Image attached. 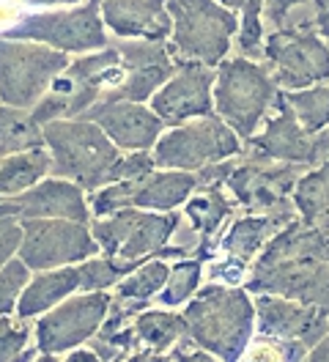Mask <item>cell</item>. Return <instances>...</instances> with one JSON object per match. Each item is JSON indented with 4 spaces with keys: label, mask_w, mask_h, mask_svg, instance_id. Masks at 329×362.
<instances>
[{
    "label": "cell",
    "mask_w": 329,
    "mask_h": 362,
    "mask_svg": "<svg viewBox=\"0 0 329 362\" xmlns=\"http://www.w3.org/2000/svg\"><path fill=\"white\" fill-rule=\"evenodd\" d=\"M250 291L299 299L329 313V236L310 223H285L258 258Z\"/></svg>",
    "instance_id": "cell-1"
},
{
    "label": "cell",
    "mask_w": 329,
    "mask_h": 362,
    "mask_svg": "<svg viewBox=\"0 0 329 362\" xmlns=\"http://www.w3.org/2000/svg\"><path fill=\"white\" fill-rule=\"evenodd\" d=\"M239 135L219 115L212 113L175 124V129L159 135L151 157L156 168L197 173L206 165L239 157Z\"/></svg>",
    "instance_id": "cell-8"
},
{
    "label": "cell",
    "mask_w": 329,
    "mask_h": 362,
    "mask_svg": "<svg viewBox=\"0 0 329 362\" xmlns=\"http://www.w3.org/2000/svg\"><path fill=\"white\" fill-rule=\"evenodd\" d=\"M231 11H241L239 23V49L247 58H261L263 55V3L266 0H219Z\"/></svg>",
    "instance_id": "cell-32"
},
{
    "label": "cell",
    "mask_w": 329,
    "mask_h": 362,
    "mask_svg": "<svg viewBox=\"0 0 329 362\" xmlns=\"http://www.w3.org/2000/svg\"><path fill=\"white\" fill-rule=\"evenodd\" d=\"M294 204L302 211L305 223L329 233V157L321 165H316L313 173L296 181Z\"/></svg>",
    "instance_id": "cell-26"
},
{
    "label": "cell",
    "mask_w": 329,
    "mask_h": 362,
    "mask_svg": "<svg viewBox=\"0 0 329 362\" xmlns=\"http://www.w3.org/2000/svg\"><path fill=\"white\" fill-rule=\"evenodd\" d=\"M178 223L181 217H175L171 211H149V209L127 206L93 220L91 233L105 255L146 261L168 247V242L178 230Z\"/></svg>",
    "instance_id": "cell-10"
},
{
    "label": "cell",
    "mask_w": 329,
    "mask_h": 362,
    "mask_svg": "<svg viewBox=\"0 0 329 362\" xmlns=\"http://www.w3.org/2000/svg\"><path fill=\"white\" fill-rule=\"evenodd\" d=\"M280 99L291 107V113L296 115V121L305 127L310 135H316V132L329 127V86L285 90Z\"/></svg>",
    "instance_id": "cell-30"
},
{
    "label": "cell",
    "mask_w": 329,
    "mask_h": 362,
    "mask_svg": "<svg viewBox=\"0 0 329 362\" xmlns=\"http://www.w3.org/2000/svg\"><path fill=\"white\" fill-rule=\"evenodd\" d=\"M121 74L124 66L115 47L108 45L105 49H93L77 61H69V66L52 80V86L30 107V113L39 124L55 118H80L88 107L102 102L108 90L115 88Z\"/></svg>",
    "instance_id": "cell-4"
},
{
    "label": "cell",
    "mask_w": 329,
    "mask_h": 362,
    "mask_svg": "<svg viewBox=\"0 0 329 362\" xmlns=\"http://www.w3.org/2000/svg\"><path fill=\"white\" fill-rule=\"evenodd\" d=\"M20 258L33 272L74 267L99 252V245L88 223L66 220V217H36V220H20Z\"/></svg>",
    "instance_id": "cell-11"
},
{
    "label": "cell",
    "mask_w": 329,
    "mask_h": 362,
    "mask_svg": "<svg viewBox=\"0 0 329 362\" xmlns=\"http://www.w3.org/2000/svg\"><path fill=\"white\" fill-rule=\"evenodd\" d=\"M0 39H20V42H42L61 52H93L110 45L105 20H102V0H88L74 8H44L33 14H22L17 23L0 30Z\"/></svg>",
    "instance_id": "cell-7"
},
{
    "label": "cell",
    "mask_w": 329,
    "mask_h": 362,
    "mask_svg": "<svg viewBox=\"0 0 329 362\" xmlns=\"http://www.w3.org/2000/svg\"><path fill=\"white\" fill-rule=\"evenodd\" d=\"M66 55L42 42L0 39V105L30 110L69 66Z\"/></svg>",
    "instance_id": "cell-9"
},
{
    "label": "cell",
    "mask_w": 329,
    "mask_h": 362,
    "mask_svg": "<svg viewBox=\"0 0 329 362\" xmlns=\"http://www.w3.org/2000/svg\"><path fill=\"white\" fill-rule=\"evenodd\" d=\"M277 99L272 71L253 58L222 61L214 77V110L241 137L250 140Z\"/></svg>",
    "instance_id": "cell-6"
},
{
    "label": "cell",
    "mask_w": 329,
    "mask_h": 362,
    "mask_svg": "<svg viewBox=\"0 0 329 362\" xmlns=\"http://www.w3.org/2000/svg\"><path fill=\"white\" fill-rule=\"evenodd\" d=\"M83 118L96 121L121 151H149L165 129V121L154 113V107L127 99L96 102L83 113Z\"/></svg>",
    "instance_id": "cell-19"
},
{
    "label": "cell",
    "mask_w": 329,
    "mask_h": 362,
    "mask_svg": "<svg viewBox=\"0 0 329 362\" xmlns=\"http://www.w3.org/2000/svg\"><path fill=\"white\" fill-rule=\"evenodd\" d=\"M173 20L171 49L175 61H197L219 66L239 33V17L219 0H168Z\"/></svg>",
    "instance_id": "cell-5"
},
{
    "label": "cell",
    "mask_w": 329,
    "mask_h": 362,
    "mask_svg": "<svg viewBox=\"0 0 329 362\" xmlns=\"http://www.w3.org/2000/svg\"><path fill=\"white\" fill-rule=\"evenodd\" d=\"M30 6H44V8H64V6H80L83 0H25Z\"/></svg>",
    "instance_id": "cell-38"
},
{
    "label": "cell",
    "mask_w": 329,
    "mask_h": 362,
    "mask_svg": "<svg viewBox=\"0 0 329 362\" xmlns=\"http://www.w3.org/2000/svg\"><path fill=\"white\" fill-rule=\"evenodd\" d=\"M181 318H184L187 335L200 349H206L217 360H236L253 335L255 305L241 288L206 286L184 308Z\"/></svg>",
    "instance_id": "cell-3"
},
{
    "label": "cell",
    "mask_w": 329,
    "mask_h": 362,
    "mask_svg": "<svg viewBox=\"0 0 329 362\" xmlns=\"http://www.w3.org/2000/svg\"><path fill=\"white\" fill-rule=\"evenodd\" d=\"M132 329H134V340L149 349L140 360H165L159 354L173 349L181 338H187L184 318L175 316V313H168V310H143V313H137Z\"/></svg>",
    "instance_id": "cell-24"
},
{
    "label": "cell",
    "mask_w": 329,
    "mask_h": 362,
    "mask_svg": "<svg viewBox=\"0 0 329 362\" xmlns=\"http://www.w3.org/2000/svg\"><path fill=\"white\" fill-rule=\"evenodd\" d=\"M184 214H187L190 226L195 228L200 236L212 239L217 233V228L228 220L231 204L219 192V184H214V187H197L195 192L187 198V204H184Z\"/></svg>",
    "instance_id": "cell-28"
},
{
    "label": "cell",
    "mask_w": 329,
    "mask_h": 362,
    "mask_svg": "<svg viewBox=\"0 0 329 362\" xmlns=\"http://www.w3.org/2000/svg\"><path fill=\"white\" fill-rule=\"evenodd\" d=\"M168 274H171V267L159 255L146 258L143 264H137L115 286V299H124V302H149L151 296H156L165 288Z\"/></svg>",
    "instance_id": "cell-29"
},
{
    "label": "cell",
    "mask_w": 329,
    "mask_h": 362,
    "mask_svg": "<svg viewBox=\"0 0 329 362\" xmlns=\"http://www.w3.org/2000/svg\"><path fill=\"white\" fill-rule=\"evenodd\" d=\"M44 146L42 124L28 107L0 105V159Z\"/></svg>",
    "instance_id": "cell-27"
},
{
    "label": "cell",
    "mask_w": 329,
    "mask_h": 362,
    "mask_svg": "<svg viewBox=\"0 0 329 362\" xmlns=\"http://www.w3.org/2000/svg\"><path fill=\"white\" fill-rule=\"evenodd\" d=\"M110 45L118 49L124 74L115 88L105 93L102 102H149L175 71V58L165 39H115Z\"/></svg>",
    "instance_id": "cell-14"
},
{
    "label": "cell",
    "mask_w": 329,
    "mask_h": 362,
    "mask_svg": "<svg viewBox=\"0 0 329 362\" xmlns=\"http://www.w3.org/2000/svg\"><path fill=\"white\" fill-rule=\"evenodd\" d=\"M200 274H203V264H200L197 255L171 267L168 283H165V288L159 291V294H162V305L175 308V305H181V302H187V299L197 291V286H200Z\"/></svg>",
    "instance_id": "cell-33"
},
{
    "label": "cell",
    "mask_w": 329,
    "mask_h": 362,
    "mask_svg": "<svg viewBox=\"0 0 329 362\" xmlns=\"http://www.w3.org/2000/svg\"><path fill=\"white\" fill-rule=\"evenodd\" d=\"M214 77L217 71L197 61H178L173 77L151 96L154 113L165 124H184L214 113Z\"/></svg>",
    "instance_id": "cell-17"
},
{
    "label": "cell",
    "mask_w": 329,
    "mask_h": 362,
    "mask_svg": "<svg viewBox=\"0 0 329 362\" xmlns=\"http://www.w3.org/2000/svg\"><path fill=\"white\" fill-rule=\"evenodd\" d=\"M44 146L52 159L55 176L80 184L88 192L110 184V173L121 157V148L91 118H55L42 124Z\"/></svg>",
    "instance_id": "cell-2"
},
{
    "label": "cell",
    "mask_w": 329,
    "mask_h": 362,
    "mask_svg": "<svg viewBox=\"0 0 329 362\" xmlns=\"http://www.w3.org/2000/svg\"><path fill=\"white\" fill-rule=\"evenodd\" d=\"M28 283H30V267L22 258H11L0 267V316L17 310V302Z\"/></svg>",
    "instance_id": "cell-34"
},
{
    "label": "cell",
    "mask_w": 329,
    "mask_h": 362,
    "mask_svg": "<svg viewBox=\"0 0 329 362\" xmlns=\"http://www.w3.org/2000/svg\"><path fill=\"white\" fill-rule=\"evenodd\" d=\"M110 305L112 299L108 291H83L80 296H66L52 310L42 313L36 324V349L42 360L88 343L105 324Z\"/></svg>",
    "instance_id": "cell-12"
},
{
    "label": "cell",
    "mask_w": 329,
    "mask_h": 362,
    "mask_svg": "<svg viewBox=\"0 0 329 362\" xmlns=\"http://www.w3.org/2000/svg\"><path fill=\"white\" fill-rule=\"evenodd\" d=\"M291 223V214H258V217H241L236 220L231 230L222 239V250L236 261V264H247L258 250L269 242V236L280 226Z\"/></svg>",
    "instance_id": "cell-23"
},
{
    "label": "cell",
    "mask_w": 329,
    "mask_h": 362,
    "mask_svg": "<svg viewBox=\"0 0 329 362\" xmlns=\"http://www.w3.org/2000/svg\"><path fill=\"white\" fill-rule=\"evenodd\" d=\"M255 313L263 335L280 340L288 349H296L299 354L313 349L329 329L327 310L288 296L261 294V299L255 302Z\"/></svg>",
    "instance_id": "cell-18"
},
{
    "label": "cell",
    "mask_w": 329,
    "mask_h": 362,
    "mask_svg": "<svg viewBox=\"0 0 329 362\" xmlns=\"http://www.w3.org/2000/svg\"><path fill=\"white\" fill-rule=\"evenodd\" d=\"M316 30L321 33V39H324V42H327V47H329V6L318 11V23H316Z\"/></svg>",
    "instance_id": "cell-40"
},
{
    "label": "cell",
    "mask_w": 329,
    "mask_h": 362,
    "mask_svg": "<svg viewBox=\"0 0 329 362\" xmlns=\"http://www.w3.org/2000/svg\"><path fill=\"white\" fill-rule=\"evenodd\" d=\"M80 291V272L77 267H55V269H44L36 277H30V283L25 286L20 302H17V316L20 318H36L52 310L58 302H64L66 296Z\"/></svg>",
    "instance_id": "cell-22"
},
{
    "label": "cell",
    "mask_w": 329,
    "mask_h": 362,
    "mask_svg": "<svg viewBox=\"0 0 329 362\" xmlns=\"http://www.w3.org/2000/svg\"><path fill=\"white\" fill-rule=\"evenodd\" d=\"M302 165H288L275 159L253 157L247 162H233L225 184L236 195V201L261 214H288L285 195L296 187Z\"/></svg>",
    "instance_id": "cell-15"
},
{
    "label": "cell",
    "mask_w": 329,
    "mask_h": 362,
    "mask_svg": "<svg viewBox=\"0 0 329 362\" xmlns=\"http://www.w3.org/2000/svg\"><path fill=\"white\" fill-rule=\"evenodd\" d=\"M132 181L129 206L149 209V211H173L187 204V198L197 189V176L187 170H168L159 168V173H146Z\"/></svg>",
    "instance_id": "cell-21"
},
{
    "label": "cell",
    "mask_w": 329,
    "mask_h": 362,
    "mask_svg": "<svg viewBox=\"0 0 329 362\" xmlns=\"http://www.w3.org/2000/svg\"><path fill=\"white\" fill-rule=\"evenodd\" d=\"M30 340V329L25 327V318L14 321L8 316H0V362L28 360L25 349Z\"/></svg>",
    "instance_id": "cell-35"
},
{
    "label": "cell",
    "mask_w": 329,
    "mask_h": 362,
    "mask_svg": "<svg viewBox=\"0 0 329 362\" xmlns=\"http://www.w3.org/2000/svg\"><path fill=\"white\" fill-rule=\"evenodd\" d=\"M143 261H129V258H115V255H91L86 261L77 264L80 272V291H108L118 286L127 274Z\"/></svg>",
    "instance_id": "cell-31"
},
{
    "label": "cell",
    "mask_w": 329,
    "mask_h": 362,
    "mask_svg": "<svg viewBox=\"0 0 329 362\" xmlns=\"http://www.w3.org/2000/svg\"><path fill=\"white\" fill-rule=\"evenodd\" d=\"M66 360L69 362H96L99 360V354H96L93 349H83V351H69Z\"/></svg>",
    "instance_id": "cell-39"
},
{
    "label": "cell",
    "mask_w": 329,
    "mask_h": 362,
    "mask_svg": "<svg viewBox=\"0 0 329 362\" xmlns=\"http://www.w3.org/2000/svg\"><path fill=\"white\" fill-rule=\"evenodd\" d=\"M310 360H329V329H327V335H324V338L313 346Z\"/></svg>",
    "instance_id": "cell-37"
},
{
    "label": "cell",
    "mask_w": 329,
    "mask_h": 362,
    "mask_svg": "<svg viewBox=\"0 0 329 362\" xmlns=\"http://www.w3.org/2000/svg\"><path fill=\"white\" fill-rule=\"evenodd\" d=\"M22 245V223L17 217H0V267L11 261Z\"/></svg>",
    "instance_id": "cell-36"
},
{
    "label": "cell",
    "mask_w": 329,
    "mask_h": 362,
    "mask_svg": "<svg viewBox=\"0 0 329 362\" xmlns=\"http://www.w3.org/2000/svg\"><path fill=\"white\" fill-rule=\"evenodd\" d=\"M261 58L285 90L329 83V47L318 30H272Z\"/></svg>",
    "instance_id": "cell-13"
},
{
    "label": "cell",
    "mask_w": 329,
    "mask_h": 362,
    "mask_svg": "<svg viewBox=\"0 0 329 362\" xmlns=\"http://www.w3.org/2000/svg\"><path fill=\"white\" fill-rule=\"evenodd\" d=\"M102 20L118 39H168V0H102Z\"/></svg>",
    "instance_id": "cell-20"
},
{
    "label": "cell",
    "mask_w": 329,
    "mask_h": 362,
    "mask_svg": "<svg viewBox=\"0 0 329 362\" xmlns=\"http://www.w3.org/2000/svg\"><path fill=\"white\" fill-rule=\"evenodd\" d=\"M50 170H52V159H50L47 146H36V148L0 159V195L3 198L20 195L33 184H39Z\"/></svg>",
    "instance_id": "cell-25"
},
{
    "label": "cell",
    "mask_w": 329,
    "mask_h": 362,
    "mask_svg": "<svg viewBox=\"0 0 329 362\" xmlns=\"http://www.w3.org/2000/svg\"><path fill=\"white\" fill-rule=\"evenodd\" d=\"M277 102H280V113L269 121V127L261 135L247 140L250 154L275 159V162H288V165H302V168L321 165L329 157V129L310 135L283 99Z\"/></svg>",
    "instance_id": "cell-16"
}]
</instances>
